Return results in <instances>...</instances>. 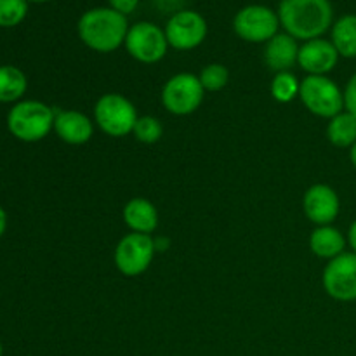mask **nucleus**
Instances as JSON below:
<instances>
[{
    "instance_id": "1",
    "label": "nucleus",
    "mask_w": 356,
    "mask_h": 356,
    "mask_svg": "<svg viewBox=\"0 0 356 356\" xmlns=\"http://www.w3.org/2000/svg\"><path fill=\"white\" fill-rule=\"evenodd\" d=\"M334 9L330 0H282L278 19L285 33L296 40H313L332 26Z\"/></svg>"
},
{
    "instance_id": "2",
    "label": "nucleus",
    "mask_w": 356,
    "mask_h": 356,
    "mask_svg": "<svg viewBox=\"0 0 356 356\" xmlns=\"http://www.w3.org/2000/svg\"><path fill=\"white\" fill-rule=\"evenodd\" d=\"M79 37L96 52H113L125 44L129 31L127 17L111 7H96L79 19Z\"/></svg>"
},
{
    "instance_id": "3",
    "label": "nucleus",
    "mask_w": 356,
    "mask_h": 356,
    "mask_svg": "<svg viewBox=\"0 0 356 356\" xmlns=\"http://www.w3.org/2000/svg\"><path fill=\"white\" fill-rule=\"evenodd\" d=\"M56 113L40 101H23L7 117L9 131L21 141H40L54 129Z\"/></svg>"
},
{
    "instance_id": "4",
    "label": "nucleus",
    "mask_w": 356,
    "mask_h": 356,
    "mask_svg": "<svg viewBox=\"0 0 356 356\" xmlns=\"http://www.w3.org/2000/svg\"><path fill=\"white\" fill-rule=\"evenodd\" d=\"M299 99L309 113L334 118L344 111V90L327 75H308L301 82Z\"/></svg>"
},
{
    "instance_id": "5",
    "label": "nucleus",
    "mask_w": 356,
    "mask_h": 356,
    "mask_svg": "<svg viewBox=\"0 0 356 356\" xmlns=\"http://www.w3.org/2000/svg\"><path fill=\"white\" fill-rule=\"evenodd\" d=\"M138 118L134 104L117 92L103 94L94 106L96 125L110 138H124L131 134Z\"/></svg>"
},
{
    "instance_id": "6",
    "label": "nucleus",
    "mask_w": 356,
    "mask_h": 356,
    "mask_svg": "<svg viewBox=\"0 0 356 356\" xmlns=\"http://www.w3.org/2000/svg\"><path fill=\"white\" fill-rule=\"evenodd\" d=\"M205 89L193 73H177L170 76L162 89V104L169 113L186 117L195 113L204 101Z\"/></svg>"
},
{
    "instance_id": "7",
    "label": "nucleus",
    "mask_w": 356,
    "mask_h": 356,
    "mask_svg": "<svg viewBox=\"0 0 356 356\" xmlns=\"http://www.w3.org/2000/svg\"><path fill=\"white\" fill-rule=\"evenodd\" d=\"M125 49L136 61L145 63V65L162 61L169 49L165 30L149 21H139L129 28L127 37H125Z\"/></svg>"
},
{
    "instance_id": "8",
    "label": "nucleus",
    "mask_w": 356,
    "mask_h": 356,
    "mask_svg": "<svg viewBox=\"0 0 356 356\" xmlns=\"http://www.w3.org/2000/svg\"><path fill=\"white\" fill-rule=\"evenodd\" d=\"M155 254L152 236L131 232L115 247V266L125 277H139L148 270Z\"/></svg>"
},
{
    "instance_id": "9",
    "label": "nucleus",
    "mask_w": 356,
    "mask_h": 356,
    "mask_svg": "<svg viewBox=\"0 0 356 356\" xmlns=\"http://www.w3.org/2000/svg\"><path fill=\"white\" fill-rule=\"evenodd\" d=\"M280 19L278 13L266 6H247L236 13L233 19V30L242 40L252 44H263L278 33Z\"/></svg>"
},
{
    "instance_id": "10",
    "label": "nucleus",
    "mask_w": 356,
    "mask_h": 356,
    "mask_svg": "<svg viewBox=\"0 0 356 356\" xmlns=\"http://www.w3.org/2000/svg\"><path fill=\"white\" fill-rule=\"evenodd\" d=\"M327 294L341 302L356 301V254L343 252L327 263L322 275Z\"/></svg>"
},
{
    "instance_id": "11",
    "label": "nucleus",
    "mask_w": 356,
    "mask_h": 356,
    "mask_svg": "<svg viewBox=\"0 0 356 356\" xmlns=\"http://www.w3.org/2000/svg\"><path fill=\"white\" fill-rule=\"evenodd\" d=\"M165 37L169 47L176 51H191L207 37V21L195 10H177L167 21Z\"/></svg>"
},
{
    "instance_id": "12",
    "label": "nucleus",
    "mask_w": 356,
    "mask_h": 356,
    "mask_svg": "<svg viewBox=\"0 0 356 356\" xmlns=\"http://www.w3.org/2000/svg\"><path fill=\"white\" fill-rule=\"evenodd\" d=\"M305 214L313 225L327 226L332 225L341 211L339 195L329 184H313L308 188L302 198Z\"/></svg>"
},
{
    "instance_id": "13",
    "label": "nucleus",
    "mask_w": 356,
    "mask_h": 356,
    "mask_svg": "<svg viewBox=\"0 0 356 356\" xmlns=\"http://www.w3.org/2000/svg\"><path fill=\"white\" fill-rule=\"evenodd\" d=\"M339 61V52L334 44L325 38H313L299 47L298 65L308 75H327L336 68Z\"/></svg>"
},
{
    "instance_id": "14",
    "label": "nucleus",
    "mask_w": 356,
    "mask_h": 356,
    "mask_svg": "<svg viewBox=\"0 0 356 356\" xmlns=\"http://www.w3.org/2000/svg\"><path fill=\"white\" fill-rule=\"evenodd\" d=\"M54 131L61 141L79 146L90 141L94 134V124L82 111H58L54 118Z\"/></svg>"
},
{
    "instance_id": "15",
    "label": "nucleus",
    "mask_w": 356,
    "mask_h": 356,
    "mask_svg": "<svg viewBox=\"0 0 356 356\" xmlns=\"http://www.w3.org/2000/svg\"><path fill=\"white\" fill-rule=\"evenodd\" d=\"M298 40L289 33H277L264 47V63L275 73L291 72L292 66L298 65Z\"/></svg>"
},
{
    "instance_id": "16",
    "label": "nucleus",
    "mask_w": 356,
    "mask_h": 356,
    "mask_svg": "<svg viewBox=\"0 0 356 356\" xmlns=\"http://www.w3.org/2000/svg\"><path fill=\"white\" fill-rule=\"evenodd\" d=\"M124 221L134 233L152 235L159 226V212L146 198H132L124 207Z\"/></svg>"
},
{
    "instance_id": "17",
    "label": "nucleus",
    "mask_w": 356,
    "mask_h": 356,
    "mask_svg": "<svg viewBox=\"0 0 356 356\" xmlns=\"http://www.w3.org/2000/svg\"><path fill=\"white\" fill-rule=\"evenodd\" d=\"M346 236L341 233V229L334 228L332 225L327 226H316L313 229L312 236H309V249L315 256L322 257V259H334V257L341 256L346 249Z\"/></svg>"
},
{
    "instance_id": "18",
    "label": "nucleus",
    "mask_w": 356,
    "mask_h": 356,
    "mask_svg": "<svg viewBox=\"0 0 356 356\" xmlns=\"http://www.w3.org/2000/svg\"><path fill=\"white\" fill-rule=\"evenodd\" d=\"M339 56L348 59L356 58V16L346 14L332 24V40Z\"/></svg>"
},
{
    "instance_id": "19",
    "label": "nucleus",
    "mask_w": 356,
    "mask_h": 356,
    "mask_svg": "<svg viewBox=\"0 0 356 356\" xmlns=\"http://www.w3.org/2000/svg\"><path fill=\"white\" fill-rule=\"evenodd\" d=\"M327 138L337 148H351L356 143V117L350 111H341L330 118L327 125Z\"/></svg>"
},
{
    "instance_id": "20",
    "label": "nucleus",
    "mask_w": 356,
    "mask_h": 356,
    "mask_svg": "<svg viewBox=\"0 0 356 356\" xmlns=\"http://www.w3.org/2000/svg\"><path fill=\"white\" fill-rule=\"evenodd\" d=\"M26 90V76L14 66H0V101L19 99Z\"/></svg>"
},
{
    "instance_id": "21",
    "label": "nucleus",
    "mask_w": 356,
    "mask_h": 356,
    "mask_svg": "<svg viewBox=\"0 0 356 356\" xmlns=\"http://www.w3.org/2000/svg\"><path fill=\"white\" fill-rule=\"evenodd\" d=\"M270 90L275 101H278V103L282 104L291 103L296 97H299L301 82H299L298 76L291 72L275 73L273 80H271Z\"/></svg>"
},
{
    "instance_id": "22",
    "label": "nucleus",
    "mask_w": 356,
    "mask_h": 356,
    "mask_svg": "<svg viewBox=\"0 0 356 356\" xmlns=\"http://www.w3.org/2000/svg\"><path fill=\"white\" fill-rule=\"evenodd\" d=\"M132 134L136 136V139H138L139 143H145V145H155V143H159L160 139H162L163 125L156 117L145 115V117L138 118Z\"/></svg>"
},
{
    "instance_id": "23",
    "label": "nucleus",
    "mask_w": 356,
    "mask_h": 356,
    "mask_svg": "<svg viewBox=\"0 0 356 356\" xmlns=\"http://www.w3.org/2000/svg\"><path fill=\"white\" fill-rule=\"evenodd\" d=\"M202 86L209 92H218V90L225 89L229 82V72L225 65H219V63H212L207 65L198 75Z\"/></svg>"
},
{
    "instance_id": "24",
    "label": "nucleus",
    "mask_w": 356,
    "mask_h": 356,
    "mask_svg": "<svg viewBox=\"0 0 356 356\" xmlns=\"http://www.w3.org/2000/svg\"><path fill=\"white\" fill-rule=\"evenodd\" d=\"M28 13L26 0H0V26H16Z\"/></svg>"
},
{
    "instance_id": "25",
    "label": "nucleus",
    "mask_w": 356,
    "mask_h": 356,
    "mask_svg": "<svg viewBox=\"0 0 356 356\" xmlns=\"http://www.w3.org/2000/svg\"><path fill=\"white\" fill-rule=\"evenodd\" d=\"M344 110L356 117V73L348 80L346 89H344Z\"/></svg>"
},
{
    "instance_id": "26",
    "label": "nucleus",
    "mask_w": 356,
    "mask_h": 356,
    "mask_svg": "<svg viewBox=\"0 0 356 356\" xmlns=\"http://www.w3.org/2000/svg\"><path fill=\"white\" fill-rule=\"evenodd\" d=\"M108 2H110L111 9H115L117 13L127 16V14L134 13L136 7H138V3H139V0H108Z\"/></svg>"
},
{
    "instance_id": "27",
    "label": "nucleus",
    "mask_w": 356,
    "mask_h": 356,
    "mask_svg": "<svg viewBox=\"0 0 356 356\" xmlns=\"http://www.w3.org/2000/svg\"><path fill=\"white\" fill-rule=\"evenodd\" d=\"M153 245H155V252H165L170 247V240L165 236H156L153 238Z\"/></svg>"
},
{
    "instance_id": "28",
    "label": "nucleus",
    "mask_w": 356,
    "mask_h": 356,
    "mask_svg": "<svg viewBox=\"0 0 356 356\" xmlns=\"http://www.w3.org/2000/svg\"><path fill=\"white\" fill-rule=\"evenodd\" d=\"M346 240H348V245L351 247V252L356 254V219L353 222H351L350 229H348Z\"/></svg>"
},
{
    "instance_id": "29",
    "label": "nucleus",
    "mask_w": 356,
    "mask_h": 356,
    "mask_svg": "<svg viewBox=\"0 0 356 356\" xmlns=\"http://www.w3.org/2000/svg\"><path fill=\"white\" fill-rule=\"evenodd\" d=\"M3 229H6V212H3V209L0 207V236H2Z\"/></svg>"
},
{
    "instance_id": "30",
    "label": "nucleus",
    "mask_w": 356,
    "mask_h": 356,
    "mask_svg": "<svg viewBox=\"0 0 356 356\" xmlns=\"http://www.w3.org/2000/svg\"><path fill=\"white\" fill-rule=\"evenodd\" d=\"M350 160H351V165L356 169V143L350 148Z\"/></svg>"
},
{
    "instance_id": "31",
    "label": "nucleus",
    "mask_w": 356,
    "mask_h": 356,
    "mask_svg": "<svg viewBox=\"0 0 356 356\" xmlns=\"http://www.w3.org/2000/svg\"><path fill=\"white\" fill-rule=\"evenodd\" d=\"M33 2H47V0H33Z\"/></svg>"
},
{
    "instance_id": "32",
    "label": "nucleus",
    "mask_w": 356,
    "mask_h": 356,
    "mask_svg": "<svg viewBox=\"0 0 356 356\" xmlns=\"http://www.w3.org/2000/svg\"><path fill=\"white\" fill-rule=\"evenodd\" d=\"M0 356H2V344H0Z\"/></svg>"
}]
</instances>
